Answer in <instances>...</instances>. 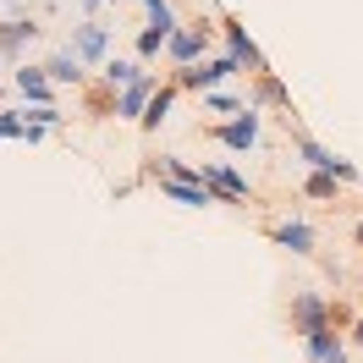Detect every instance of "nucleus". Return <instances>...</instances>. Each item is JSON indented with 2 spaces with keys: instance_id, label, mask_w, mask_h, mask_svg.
Instances as JSON below:
<instances>
[{
  "instance_id": "nucleus-1",
  "label": "nucleus",
  "mask_w": 363,
  "mask_h": 363,
  "mask_svg": "<svg viewBox=\"0 0 363 363\" xmlns=\"http://www.w3.org/2000/svg\"><path fill=\"white\" fill-rule=\"evenodd\" d=\"M286 143H292V155L308 165V171H330L336 182H347V187H363V171L352 165L347 155H336L330 143H319L308 127H297V121H286Z\"/></svg>"
},
{
  "instance_id": "nucleus-2",
  "label": "nucleus",
  "mask_w": 363,
  "mask_h": 363,
  "mask_svg": "<svg viewBox=\"0 0 363 363\" xmlns=\"http://www.w3.org/2000/svg\"><path fill=\"white\" fill-rule=\"evenodd\" d=\"M215 39H220V17H187V23L171 33V45H165V55H171V67H199V61H209V50H215Z\"/></svg>"
},
{
  "instance_id": "nucleus-3",
  "label": "nucleus",
  "mask_w": 363,
  "mask_h": 363,
  "mask_svg": "<svg viewBox=\"0 0 363 363\" xmlns=\"http://www.w3.org/2000/svg\"><path fill=\"white\" fill-rule=\"evenodd\" d=\"M231 77H242V67H237V55H209V61H199V67H182V72H171V83H177L182 94H220L231 83Z\"/></svg>"
},
{
  "instance_id": "nucleus-4",
  "label": "nucleus",
  "mask_w": 363,
  "mask_h": 363,
  "mask_svg": "<svg viewBox=\"0 0 363 363\" xmlns=\"http://www.w3.org/2000/svg\"><path fill=\"white\" fill-rule=\"evenodd\" d=\"M330 303L336 297L330 292H319V286H297L292 292V303H286V325H292V336H319V330H336L330 325Z\"/></svg>"
},
{
  "instance_id": "nucleus-5",
  "label": "nucleus",
  "mask_w": 363,
  "mask_h": 363,
  "mask_svg": "<svg viewBox=\"0 0 363 363\" xmlns=\"http://www.w3.org/2000/svg\"><path fill=\"white\" fill-rule=\"evenodd\" d=\"M199 138L220 143V149H231V155H248V149H259V138H264V116L242 111V116H231V121H204Z\"/></svg>"
},
{
  "instance_id": "nucleus-6",
  "label": "nucleus",
  "mask_w": 363,
  "mask_h": 363,
  "mask_svg": "<svg viewBox=\"0 0 363 363\" xmlns=\"http://www.w3.org/2000/svg\"><path fill=\"white\" fill-rule=\"evenodd\" d=\"M220 17V45H226V55H237V67L248 72V77H259V72H270V61H264V50L253 45V33H248V23L237 17V11H215Z\"/></svg>"
},
{
  "instance_id": "nucleus-7",
  "label": "nucleus",
  "mask_w": 363,
  "mask_h": 363,
  "mask_svg": "<svg viewBox=\"0 0 363 363\" xmlns=\"http://www.w3.org/2000/svg\"><path fill=\"white\" fill-rule=\"evenodd\" d=\"M199 182L215 193V204H259L253 182L242 177V171H231L226 160H204V165H199Z\"/></svg>"
},
{
  "instance_id": "nucleus-8",
  "label": "nucleus",
  "mask_w": 363,
  "mask_h": 363,
  "mask_svg": "<svg viewBox=\"0 0 363 363\" xmlns=\"http://www.w3.org/2000/svg\"><path fill=\"white\" fill-rule=\"evenodd\" d=\"M61 50H72L83 67H105V61H111V28L99 23V17H83V23L72 28V39H67Z\"/></svg>"
},
{
  "instance_id": "nucleus-9",
  "label": "nucleus",
  "mask_w": 363,
  "mask_h": 363,
  "mask_svg": "<svg viewBox=\"0 0 363 363\" xmlns=\"http://www.w3.org/2000/svg\"><path fill=\"white\" fill-rule=\"evenodd\" d=\"M248 111H281L286 121H297V105H292V89L270 72H259V77H248Z\"/></svg>"
},
{
  "instance_id": "nucleus-10",
  "label": "nucleus",
  "mask_w": 363,
  "mask_h": 363,
  "mask_svg": "<svg viewBox=\"0 0 363 363\" xmlns=\"http://www.w3.org/2000/svg\"><path fill=\"white\" fill-rule=\"evenodd\" d=\"M264 237H270L275 248H286V253H297V259H314V248H319V237H314V226L308 220H270L264 226Z\"/></svg>"
},
{
  "instance_id": "nucleus-11",
  "label": "nucleus",
  "mask_w": 363,
  "mask_h": 363,
  "mask_svg": "<svg viewBox=\"0 0 363 363\" xmlns=\"http://www.w3.org/2000/svg\"><path fill=\"white\" fill-rule=\"evenodd\" d=\"M11 89L23 94V111H28V105H55V83H50L45 61H39V67H33V61L11 67Z\"/></svg>"
},
{
  "instance_id": "nucleus-12",
  "label": "nucleus",
  "mask_w": 363,
  "mask_h": 363,
  "mask_svg": "<svg viewBox=\"0 0 363 363\" xmlns=\"http://www.w3.org/2000/svg\"><path fill=\"white\" fill-rule=\"evenodd\" d=\"M45 33V23L39 17H6L0 23V55L11 61V67H23V55H28V45Z\"/></svg>"
},
{
  "instance_id": "nucleus-13",
  "label": "nucleus",
  "mask_w": 363,
  "mask_h": 363,
  "mask_svg": "<svg viewBox=\"0 0 363 363\" xmlns=\"http://www.w3.org/2000/svg\"><path fill=\"white\" fill-rule=\"evenodd\" d=\"M160 94V77L149 72V77H138L133 89L116 94V121H143V111H149V99Z\"/></svg>"
},
{
  "instance_id": "nucleus-14",
  "label": "nucleus",
  "mask_w": 363,
  "mask_h": 363,
  "mask_svg": "<svg viewBox=\"0 0 363 363\" xmlns=\"http://www.w3.org/2000/svg\"><path fill=\"white\" fill-rule=\"evenodd\" d=\"M155 187H160V199H171V204H182V209H209V204H215V193H209V187H199V182L155 177Z\"/></svg>"
},
{
  "instance_id": "nucleus-15",
  "label": "nucleus",
  "mask_w": 363,
  "mask_h": 363,
  "mask_svg": "<svg viewBox=\"0 0 363 363\" xmlns=\"http://www.w3.org/2000/svg\"><path fill=\"white\" fill-rule=\"evenodd\" d=\"M138 77H149V67H143V61H138V55H111V61H105V67H99V83H105V89H133Z\"/></svg>"
},
{
  "instance_id": "nucleus-16",
  "label": "nucleus",
  "mask_w": 363,
  "mask_h": 363,
  "mask_svg": "<svg viewBox=\"0 0 363 363\" xmlns=\"http://www.w3.org/2000/svg\"><path fill=\"white\" fill-rule=\"evenodd\" d=\"M45 72H50L55 89H89V72H83V61H77L72 50H55V55L45 61Z\"/></svg>"
},
{
  "instance_id": "nucleus-17",
  "label": "nucleus",
  "mask_w": 363,
  "mask_h": 363,
  "mask_svg": "<svg viewBox=\"0 0 363 363\" xmlns=\"http://www.w3.org/2000/svg\"><path fill=\"white\" fill-rule=\"evenodd\" d=\"M297 193H303L308 204H341V199H347V182H336L330 171H308V177L297 182Z\"/></svg>"
},
{
  "instance_id": "nucleus-18",
  "label": "nucleus",
  "mask_w": 363,
  "mask_h": 363,
  "mask_svg": "<svg viewBox=\"0 0 363 363\" xmlns=\"http://www.w3.org/2000/svg\"><path fill=\"white\" fill-rule=\"evenodd\" d=\"M177 83H171V77H165V83H160V94L155 99H149V111H143V121H138V127H143V138H155L160 127H165V116H171V105H177Z\"/></svg>"
},
{
  "instance_id": "nucleus-19",
  "label": "nucleus",
  "mask_w": 363,
  "mask_h": 363,
  "mask_svg": "<svg viewBox=\"0 0 363 363\" xmlns=\"http://www.w3.org/2000/svg\"><path fill=\"white\" fill-rule=\"evenodd\" d=\"M83 111H89L94 121L116 116V89H105V83H89V89H83Z\"/></svg>"
},
{
  "instance_id": "nucleus-20",
  "label": "nucleus",
  "mask_w": 363,
  "mask_h": 363,
  "mask_svg": "<svg viewBox=\"0 0 363 363\" xmlns=\"http://www.w3.org/2000/svg\"><path fill=\"white\" fill-rule=\"evenodd\" d=\"M165 45H171V33H160V28H143V33H138V45H133V55L143 61V67H149V61H160V55H165Z\"/></svg>"
},
{
  "instance_id": "nucleus-21",
  "label": "nucleus",
  "mask_w": 363,
  "mask_h": 363,
  "mask_svg": "<svg viewBox=\"0 0 363 363\" xmlns=\"http://www.w3.org/2000/svg\"><path fill=\"white\" fill-rule=\"evenodd\" d=\"M204 111L209 116H242V111H248V94H231V89L204 94Z\"/></svg>"
},
{
  "instance_id": "nucleus-22",
  "label": "nucleus",
  "mask_w": 363,
  "mask_h": 363,
  "mask_svg": "<svg viewBox=\"0 0 363 363\" xmlns=\"http://www.w3.org/2000/svg\"><path fill=\"white\" fill-rule=\"evenodd\" d=\"M23 116L33 121V127H45V133H55V127H67V121H72V116L61 111V105H28Z\"/></svg>"
},
{
  "instance_id": "nucleus-23",
  "label": "nucleus",
  "mask_w": 363,
  "mask_h": 363,
  "mask_svg": "<svg viewBox=\"0 0 363 363\" xmlns=\"http://www.w3.org/2000/svg\"><path fill=\"white\" fill-rule=\"evenodd\" d=\"M0 138L28 143V116H23V111H0Z\"/></svg>"
},
{
  "instance_id": "nucleus-24",
  "label": "nucleus",
  "mask_w": 363,
  "mask_h": 363,
  "mask_svg": "<svg viewBox=\"0 0 363 363\" xmlns=\"http://www.w3.org/2000/svg\"><path fill=\"white\" fill-rule=\"evenodd\" d=\"M347 347H363V308H358V319H352V330H347Z\"/></svg>"
},
{
  "instance_id": "nucleus-25",
  "label": "nucleus",
  "mask_w": 363,
  "mask_h": 363,
  "mask_svg": "<svg viewBox=\"0 0 363 363\" xmlns=\"http://www.w3.org/2000/svg\"><path fill=\"white\" fill-rule=\"evenodd\" d=\"M352 248L363 253V215H358V220H352Z\"/></svg>"
},
{
  "instance_id": "nucleus-26",
  "label": "nucleus",
  "mask_w": 363,
  "mask_h": 363,
  "mask_svg": "<svg viewBox=\"0 0 363 363\" xmlns=\"http://www.w3.org/2000/svg\"><path fill=\"white\" fill-rule=\"evenodd\" d=\"M99 6H116V0H83V11H99Z\"/></svg>"
},
{
  "instance_id": "nucleus-27",
  "label": "nucleus",
  "mask_w": 363,
  "mask_h": 363,
  "mask_svg": "<svg viewBox=\"0 0 363 363\" xmlns=\"http://www.w3.org/2000/svg\"><path fill=\"white\" fill-rule=\"evenodd\" d=\"M143 6H155V0H143Z\"/></svg>"
}]
</instances>
